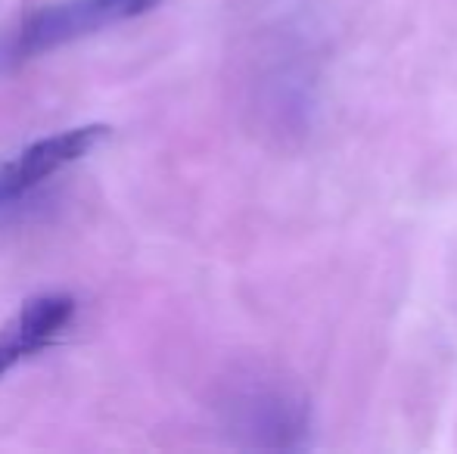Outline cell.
I'll use <instances>...</instances> for the list:
<instances>
[{
    "label": "cell",
    "mask_w": 457,
    "mask_h": 454,
    "mask_svg": "<svg viewBox=\"0 0 457 454\" xmlns=\"http://www.w3.org/2000/svg\"><path fill=\"white\" fill-rule=\"evenodd\" d=\"M159 0H66L37 10L25 19L16 37L19 56H35L56 50L62 44H72L79 37L96 35L103 29H112L134 16H144Z\"/></svg>",
    "instance_id": "obj_1"
},
{
    "label": "cell",
    "mask_w": 457,
    "mask_h": 454,
    "mask_svg": "<svg viewBox=\"0 0 457 454\" xmlns=\"http://www.w3.org/2000/svg\"><path fill=\"white\" fill-rule=\"evenodd\" d=\"M75 305L72 296H60V293H47V296H35L0 327V376L10 374L16 364L29 361L31 355L50 349L75 321Z\"/></svg>",
    "instance_id": "obj_2"
},
{
    "label": "cell",
    "mask_w": 457,
    "mask_h": 454,
    "mask_svg": "<svg viewBox=\"0 0 457 454\" xmlns=\"http://www.w3.org/2000/svg\"><path fill=\"white\" fill-rule=\"evenodd\" d=\"M106 134H109L106 125H81L60 134H50V137L35 140L31 146H25L16 159L0 165V175H4L12 200L35 190L37 184L54 177L66 165H75L79 159H85L87 153L96 150L106 140Z\"/></svg>",
    "instance_id": "obj_3"
},
{
    "label": "cell",
    "mask_w": 457,
    "mask_h": 454,
    "mask_svg": "<svg viewBox=\"0 0 457 454\" xmlns=\"http://www.w3.org/2000/svg\"><path fill=\"white\" fill-rule=\"evenodd\" d=\"M10 200H12V194H10V187H6L4 175H0V206H4V202H10Z\"/></svg>",
    "instance_id": "obj_4"
}]
</instances>
